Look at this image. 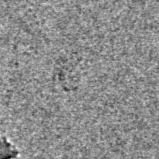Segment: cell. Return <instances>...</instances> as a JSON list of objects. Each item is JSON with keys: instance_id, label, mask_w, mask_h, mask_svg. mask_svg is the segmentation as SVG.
<instances>
[{"instance_id": "cell-1", "label": "cell", "mask_w": 159, "mask_h": 159, "mask_svg": "<svg viewBox=\"0 0 159 159\" xmlns=\"http://www.w3.org/2000/svg\"><path fill=\"white\" fill-rule=\"evenodd\" d=\"M18 155L16 148L7 138L0 136V159H14Z\"/></svg>"}]
</instances>
